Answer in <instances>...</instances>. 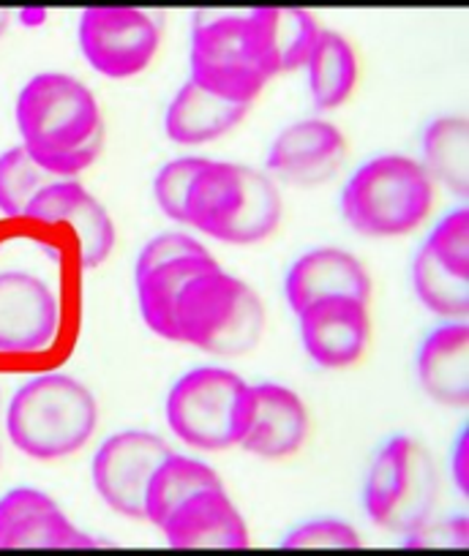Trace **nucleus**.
Returning <instances> with one entry per match:
<instances>
[{
  "label": "nucleus",
  "instance_id": "obj_1",
  "mask_svg": "<svg viewBox=\"0 0 469 556\" xmlns=\"http://www.w3.org/2000/svg\"><path fill=\"white\" fill-rule=\"evenodd\" d=\"M20 146L58 180H72L99 162L106 142L104 112L83 79L41 72L14 104Z\"/></svg>",
  "mask_w": 469,
  "mask_h": 556
},
{
  "label": "nucleus",
  "instance_id": "obj_2",
  "mask_svg": "<svg viewBox=\"0 0 469 556\" xmlns=\"http://www.w3.org/2000/svg\"><path fill=\"white\" fill-rule=\"evenodd\" d=\"M281 218L279 186L249 164L207 159L186 194V227L229 245L263 243L279 229Z\"/></svg>",
  "mask_w": 469,
  "mask_h": 556
},
{
  "label": "nucleus",
  "instance_id": "obj_3",
  "mask_svg": "<svg viewBox=\"0 0 469 556\" xmlns=\"http://www.w3.org/2000/svg\"><path fill=\"white\" fill-rule=\"evenodd\" d=\"M12 445L34 462H61L93 440L99 401L68 374H41L20 384L7 409Z\"/></svg>",
  "mask_w": 469,
  "mask_h": 556
},
{
  "label": "nucleus",
  "instance_id": "obj_4",
  "mask_svg": "<svg viewBox=\"0 0 469 556\" xmlns=\"http://www.w3.org/2000/svg\"><path fill=\"white\" fill-rule=\"evenodd\" d=\"M173 323L175 344L216 357H241L263 341L268 314L254 287L216 265L183 287Z\"/></svg>",
  "mask_w": 469,
  "mask_h": 556
},
{
  "label": "nucleus",
  "instance_id": "obj_5",
  "mask_svg": "<svg viewBox=\"0 0 469 556\" xmlns=\"http://www.w3.org/2000/svg\"><path fill=\"white\" fill-rule=\"evenodd\" d=\"M434 186L418 159L382 153L350 175L341 189V216L364 238H404L431 216Z\"/></svg>",
  "mask_w": 469,
  "mask_h": 556
},
{
  "label": "nucleus",
  "instance_id": "obj_6",
  "mask_svg": "<svg viewBox=\"0 0 469 556\" xmlns=\"http://www.w3.org/2000/svg\"><path fill=\"white\" fill-rule=\"evenodd\" d=\"M167 426L202 453L241 447L252 424V384L221 366H197L175 379L164 404Z\"/></svg>",
  "mask_w": 469,
  "mask_h": 556
},
{
  "label": "nucleus",
  "instance_id": "obj_7",
  "mask_svg": "<svg viewBox=\"0 0 469 556\" xmlns=\"http://www.w3.org/2000/svg\"><path fill=\"white\" fill-rule=\"evenodd\" d=\"M191 83L218 99L254 104L274 79L252 12L200 14L191 34Z\"/></svg>",
  "mask_w": 469,
  "mask_h": 556
},
{
  "label": "nucleus",
  "instance_id": "obj_8",
  "mask_svg": "<svg viewBox=\"0 0 469 556\" xmlns=\"http://www.w3.org/2000/svg\"><path fill=\"white\" fill-rule=\"evenodd\" d=\"M440 469L429 447L396 434L377 451L364 483V507L371 523L388 532L409 534L434 518Z\"/></svg>",
  "mask_w": 469,
  "mask_h": 556
},
{
  "label": "nucleus",
  "instance_id": "obj_9",
  "mask_svg": "<svg viewBox=\"0 0 469 556\" xmlns=\"http://www.w3.org/2000/svg\"><path fill=\"white\" fill-rule=\"evenodd\" d=\"M162 36L156 14L131 7L85 9L77 25L85 61L106 79L140 77L156 61Z\"/></svg>",
  "mask_w": 469,
  "mask_h": 556
},
{
  "label": "nucleus",
  "instance_id": "obj_10",
  "mask_svg": "<svg viewBox=\"0 0 469 556\" xmlns=\"http://www.w3.org/2000/svg\"><path fill=\"white\" fill-rule=\"evenodd\" d=\"M169 453H175L173 445L145 429H126L106 437L90 462L96 494L117 516L145 521L148 485Z\"/></svg>",
  "mask_w": 469,
  "mask_h": 556
},
{
  "label": "nucleus",
  "instance_id": "obj_11",
  "mask_svg": "<svg viewBox=\"0 0 469 556\" xmlns=\"http://www.w3.org/2000/svg\"><path fill=\"white\" fill-rule=\"evenodd\" d=\"M23 218L47 229L66 227L77 240V262L85 270L101 267L115 251L117 229L110 211L74 178L45 186Z\"/></svg>",
  "mask_w": 469,
  "mask_h": 556
},
{
  "label": "nucleus",
  "instance_id": "obj_12",
  "mask_svg": "<svg viewBox=\"0 0 469 556\" xmlns=\"http://www.w3.org/2000/svg\"><path fill=\"white\" fill-rule=\"evenodd\" d=\"M61 330V303L45 278L28 270L0 273V355H39Z\"/></svg>",
  "mask_w": 469,
  "mask_h": 556
},
{
  "label": "nucleus",
  "instance_id": "obj_13",
  "mask_svg": "<svg viewBox=\"0 0 469 556\" xmlns=\"http://www.w3.org/2000/svg\"><path fill=\"white\" fill-rule=\"evenodd\" d=\"M295 317L303 350L328 371L355 366L371 344L369 303L358 298H319Z\"/></svg>",
  "mask_w": 469,
  "mask_h": 556
},
{
  "label": "nucleus",
  "instance_id": "obj_14",
  "mask_svg": "<svg viewBox=\"0 0 469 556\" xmlns=\"http://www.w3.org/2000/svg\"><path fill=\"white\" fill-rule=\"evenodd\" d=\"M346 151V137L339 126L322 117H306L276 134L265 156V169H270V178L292 186H319L339 175Z\"/></svg>",
  "mask_w": 469,
  "mask_h": 556
},
{
  "label": "nucleus",
  "instance_id": "obj_15",
  "mask_svg": "<svg viewBox=\"0 0 469 556\" xmlns=\"http://www.w3.org/2000/svg\"><path fill=\"white\" fill-rule=\"evenodd\" d=\"M90 538L68 521L50 494L30 485L0 496V548H96Z\"/></svg>",
  "mask_w": 469,
  "mask_h": 556
},
{
  "label": "nucleus",
  "instance_id": "obj_16",
  "mask_svg": "<svg viewBox=\"0 0 469 556\" xmlns=\"http://www.w3.org/2000/svg\"><path fill=\"white\" fill-rule=\"evenodd\" d=\"M308 431V406L295 390L279 382L252 384V424L241 442L243 453L265 462H281L306 445Z\"/></svg>",
  "mask_w": 469,
  "mask_h": 556
},
{
  "label": "nucleus",
  "instance_id": "obj_17",
  "mask_svg": "<svg viewBox=\"0 0 469 556\" xmlns=\"http://www.w3.org/2000/svg\"><path fill=\"white\" fill-rule=\"evenodd\" d=\"M371 273L352 251L339 245H319L290 265L284 276V298L292 312H301L319 298H358L371 301Z\"/></svg>",
  "mask_w": 469,
  "mask_h": 556
},
{
  "label": "nucleus",
  "instance_id": "obj_18",
  "mask_svg": "<svg viewBox=\"0 0 469 556\" xmlns=\"http://www.w3.org/2000/svg\"><path fill=\"white\" fill-rule=\"evenodd\" d=\"M173 548H249V527L243 513L229 500L227 489L200 491L175 507L162 523Z\"/></svg>",
  "mask_w": 469,
  "mask_h": 556
},
{
  "label": "nucleus",
  "instance_id": "obj_19",
  "mask_svg": "<svg viewBox=\"0 0 469 556\" xmlns=\"http://www.w3.org/2000/svg\"><path fill=\"white\" fill-rule=\"evenodd\" d=\"M418 384L431 401L451 409L469 404V328L467 323H442L420 341L415 357Z\"/></svg>",
  "mask_w": 469,
  "mask_h": 556
},
{
  "label": "nucleus",
  "instance_id": "obj_20",
  "mask_svg": "<svg viewBox=\"0 0 469 556\" xmlns=\"http://www.w3.org/2000/svg\"><path fill=\"white\" fill-rule=\"evenodd\" d=\"M249 110H252L249 104L218 99L189 79L175 90L173 101L164 112V131L175 146H207L241 126Z\"/></svg>",
  "mask_w": 469,
  "mask_h": 556
},
{
  "label": "nucleus",
  "instance_id": "obj_21",
  "mask_svg": "<svg viewBox=\"0 0 469 556\" xmlns=\"http://www.w3.org/2000/svg\"><path fill=\"white\" fill-rule=\"evenodd\" d=\"M303 68L308 77V96L317 112L339 110L358 88V52L339 30H319L317 45Z\"/></svg>",
  "mask_w": 469,
  "mask_h": 556
},
{
  "label": "nucleus",
  "instance_id": "obj_22",
  "mask_svg": "<svg viewBox=\"0 0 469 556\" xmlns=\"http://www.w3.org/2000/svg\"><path fill=\"white\" fill-rule=\"evenodd\" d=\"M218 262L213 254H197V256H180V260L164 262V265L153 267V270L142 273L135 278L137 285V303H140L142 323L159 336L175 344V303H178L180 292L189 285L191 278L202 276L205 270L216 267Z\"/></svg>",
  "mask_w": 469,
  "mask_h": 556
},
{
  "label": "nucleus",
  "instance_id": "obj_23",
  "mask_svg": "<svg viewBox=\"0 0 469 556\" xmlns=\"http://www.w3.org/2000/svg\"><path fill=\"white\" fill-rule=\"evenodd\" d=\"M252 20L274 77L306 66L308 55L317 45L319 30H322L312 12H306V9L265 7L252 9Z\"/></svg>",
  "mask_w": 469,
  "mask_h": 556
},
{
  "label": "nucleus",
  "instance_id": "obj_24",
  "mask_svg": "<svg viewBox=\"0 0 469 556\" xmlns=\"http://www.w3.org/2000/svg\"><path fill=\"white\" fill-rule=\"evenodd\" d=\"M211 489H224L221 478L211 464L194 456H183V453H169L148 485L145 521L162 529V523L167 521L175 507H180L200 491Z\"/></svg>",
  "mask_w": 469,
  "mask_h": 556
},
{
  "label": "nucleus",
  "instance_id": "obj_25",
  "mask_svg": "<svg viewBox=\"0 0 469 556\" xmlns=\"http://www.w3.org/2000/svg\"><path fill=\"white\" fill-rule=\"evenodd\" d=\"M469 123L461 115H440L426 126L420 137V151H423V167L434 184L445 186L451 194H469Z\"/></svg>",
  "mask_w": 469,
  "mask_h": 556
},
{
  "label": "nucleus",
  "instance_id": "obj_26",
  "mask_svg": "<svg viewBox=\"0 0 469 556\" xmlns=\"http://www.w3.org/2000/svg\"><path fill=\"white\" fill-rule=\"evenodd\" d=\"M413 290L420 306L451 323H464L469 314V278L447 270L440 260L420 245L413 260Z\"/></svg>",
  "mask_w": 469,
  "mask_h": 556
},
{
  "label": "nucleus",
  "instance_id": "obj_27",
  "mask_svg": "<svg viewBox=\"0 0 469 556\" xmlns=\"http://www.w3.org/2000/svg\"><path fill=\"white\" fill-rule=\"evenodd\" d=\"M52 178L23 146L7 148L0 153V213L9 218H23L30 202L36 200Z\"/></svg>",
  "mask_w": 469,
  "mask_h": 556
},
{
  "label": "nucleus",
  "instance_id": "obj_28",
  "mask_svg": "<svg viewBox=\"0 0 469 556\" xmlns=\"http://www.w3.org/2000/svg\"><path fill=\"white\" fill-rule=\"evenodd\" d=\"M207 159L202 156H180L164 164L153 178V200L156 207L169 218V222L183 224L186 213V194L194 180V175L205 167Z\"/></svg>",
  "mask_w": 469,
  "mask_h": 556
},
{
  "label": "nucleus",
  "instance_id": "obj_29",
  "mask_svg": "<svg viewBox=\"0 0 469 556\" xmlns=\"http://www.w3.org/2000/svg\"><path fill=\"white\" fill-rule=\"evenodd\" d=\"M429 245L431 254L453 270L456 276L469 278V211L467 207H458V211L447 213L434 229H431L429 238L423 240Z\"/></svg>",
  "mask_w": 469,
  "mask_h": 556
},
{
  "label": "nucleus",
  "instance_id": "obj_30",
  "mask_svg": "<svg viewBox=\"0 0 469 556\" xmlns=\"http://www.w3.org/2000/svg\"><path fill=\"white\" fill-rule=\"evenodd\" d=\"M364 538L352 523L341 518H317L292 529L281 548H360Z\"/></svg>",
  "mask_w": 469,
  "mask_h": 556
},
{
  "label": "nucleus",
  "instance_id": "obj_31",
  "mask_svg": "<svg viewBox=\"0 0 469 556\" xmlns=\"http://www.w3.org/2000/svg\"><path fill=\"white\" fill-rule=\"evenodd\" d=\"M197 254H211L202 240H197L189 232H162L156 238L148 240L140 249L135 262V278L142 273L153 270V267L164 265V262L180 260V256H197Z\"/></svg>",
  "mask_w": 469,
  "mask_h": 556
},
{
  "label": "nucleus",
  "instance_id": "obj_32",
  "mask_svg": "<svg viewBox=\"0 0 469 556\" xmlns=\"http://www.w3.org/2000/svg\"><path fill=\"white\" fill-rule=\"evenodd\" d=\"M404 548H467L469 545V518L451 516V518H429L404 534Z\"/></svg>",
  "mask_w": 469,
  "mask_h": 556
},
{
  "label": "nucleus",
  "instance_id": "obj_33",
  "mask_svg": "<svg viewBox=\"0 0 469 556\" xmlns=\"http://www.w3.org/2000/svg\"><path fill=\"white\" fill-rule=\"evenodd\" d=\"M451 478L461 496H469V429H461L451 453Z\"/></svg>",
  "mask_w": 469,
  "mask_h": 556
},
{
  "label": "nucleus",
  "instance_id": "obj_34",
  "mask_svg": "<svg viewBox=\"0 0 469 556\" xmlns=\"http://www.w3.org/2000/svg\"><path fill=\"white\" fill-rule=\"evenodd\" d=\"M9 23H12V12H9V9H0V39L7 34Z\"/></svg>",
  "mask_w": 469,
  "mask_h": 556
},
{
  "label": "nucleus",
  "instance_id": "obj_35",
  "mask_svg": "<svg viewBox=\"0 0 469 556\" xmlns=\"http://www.w3.org/2000/svg\"><path fill=\"white\" fill-rule=\"evenodd\" d=\"M23 17H25V23H30V20H34V23H39V20L47 17V12H41V9H39V12H25Z\"/></svg>",
  "mask_w": 469,
  "mask_h": 556
}]
</instances>
